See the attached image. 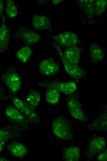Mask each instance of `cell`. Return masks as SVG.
Segmentation results:
<instances>
[{"instance_id": "obj_1", "label": "cell", "mask_w": 107, "mask_h": 161, "mask_svg": "<svg viewBox=\"0 0 107 161\" xmlns=\"http://www.w3.org/2000/svg\"><path fill=\"white\" fill-rule=\"evenodd\" d=\"M52 128L54 133L57 138L65 140H74L71 123L64 116H59L53 120Z\"/></svg>"}, {"instance_id": "obj_2", "label": "cell", "mask_w": 107, "mask_h": 161, "mask_svg": "<svg viewBox=\"0 0 107 161\" xmlns=\"http://www.w3.org/2000/svg\"><path fill=\"white\" fill-rule=\"evenodd\" d=\"M51 44L59 54L65 69L70 77L74 79L78 80L82 78L86 75L87 71L82 68L79 65L72 63L65 59L61 48L55 42L52 41Z\"/></svg>"}, {"instance_id": "obj_3", "label": "cell", "mask_w": 107, "mask_h": 161, "mask_svg": "<svg viewBox=\"0 0 107 161\" xmlns=\"http://www.w3.org/2000/svg\"><path fill=\"white\" fill-rule=\"evenodd\" d=\"M1 79L5 83L9 92L13 95L19 90L21 85V80L16 70L11 67L1 75Z\"/></svg>"}, {"instance_id": "obj_4", "label": "cell", "mask_w": 107, "mask_h": 161, "mask_svg": "<svg viewBox=\"0 0 107 161\" xmlns=\"http://www.w3.org/2000/svg\"><path fill=\"white\" fill-rule=\"evenodd\" d=\"M66 101L69 112L74 118L83 122L89 120V117L83 111L78 93H73L68 95Z\"/></svg>"}, {"instance_id": "obj_5", "label": "cell", "mask_w": 107, "mask_h": 161, "mask_svg": "<svg viewBox=\"0 0 107 161\" xmlns=\"http://www.w3.org/2000/svg\"><path fill=\"white\" fill-rule=\"evenodd\" d=\"M10 100L14 106L28 119L30 122L37 124L40 119L36 110L31 108L24 100L14 96H10Z\"/></svg>"}, {"instance_id": "obj_6", "label": "cell", "mask_w": 107, "mask_h": 161, "mask_svg": "<svg viewBox=\"0 0 107 161\" xmlns=\"http://www.w3.org/2000/svg\"><path fill=\"white\" fill-rule=\"evenodd\" d=\"M36 85L47 89L54 88L67 95L73 93L77 89V85L72 81L62 82L57 80L50 81L38 83Z\"/></svg>"}, {"instance_id": "obj_7", "label": "cell", "mask_w": 107, "mask_h": 161, "mask_svg": "<svg viewBox=\"0 0 107 161\" xmlns=\"http://www.w3.org/2000/svg\"><path fill=\"white\" fill-rule=\"evenodd\" d=\"M105 146V141L104 137L98 136L92 137L88 141L86 157L89 160L93 159Z\"/></svg>"}, {"instance_id": "obj_8", "label": "cell", "mask_w": 107, "mask_h": 161, "mask_svg": "<svg viewBox=\"0 0 107 161\" xmlns=\"http://www.w3.org/2000/svg\"><path fill=\"white\" fill-rule=\"evenodd\" d=\"M59 64L52 57L45 59L39 64L38 71L42 75L50 76L55 75L60 71Z\"/></svg>"}, {"instance_id": "obj_9", "label": "cell", "mask_w": 107, "mask_h": 161, "mask_svg": "<svg viewBox=\"0 0 107 161\" xmlns=\"http://www.w3.org/2000/svg\"><path fill=\"white\" fill-rule=\"evenodd\" d=\"M5 113L6 116L10 120L21 127L24 128H28L29 121L15 106H7Z\"/></svg>"}, {"instance_id": "obj_10", "label": "cell", "mask_w": 107, "mask_h": 161, "mask_svg": "<svg viewBox=\"0 0 107 161\" xmlns=\"http://www.w3.org/2000/svg\"><path fill=\"white\" fill-rule=\"evenodd\" d=\"M15 37L26 44L30 45L36 43L41 39L38 33L24 26H21L19 28Z\"/></svg>"}, {"instance_id": "obj_11", "label": "cell", "mask_w": 107, "mask_h": 161, "mask_svg": "<svg viewBox=\"0 0 107 161\" xmlns=\"http://www.w3.org/2000/svg\"><path fill=\"white\" fill-rule=\"evenodd\" d=\"M54 39L55 42L61 48L75 46L78 42L77 36L70 32L59 34L54 36Z\"/></svg>"}, {"instance_id": "obj_12", "label": "cell", "mask_w": 107, "mask_h": 161, "mask_svg": "<svg viewBox=\"0 0 107 161\" xmlns=\"http://www.w3.org/2000/svg\"><path fill=\"white\" fill-rule=\"evenodd\" d=\"M10 37L9 28L5 22V18H2V24L0 28V54L6 51L8 47Z\"/></svg>"}, {"instance_id": "obj_13", "label": "cell", "mask_w": 107, "mask_h": 161, "mask_svg": "<svg viewBox=\"0 0 107 161\" xmlns=\"http://www.w3.org/2000/svg\"><path fill=\"white\" fill-rule=\"evenodd\" d=\"M7 150L13 156L18 159L24 158L28 153L27 147L22 144L13 141L7 145Z\"/></svg>"}, {"instance_id": "obj_14", "label": "cell", "mask_w": 107, "mask_h": 161, "mask_svg": "<svg viewBox=\"0 0 107 161\" xmlns=\"http://www.w3.org/2000/svg\"><path fill=\"white\" fill-rule=\"evenodd\" d=\"M107 106L105 105L101 115L88 125L89 130H107Z\"/></svg>"}, {"instance_id": "obj_15", "label": "cell", "mask_w": 107, "mask_h": 161, "mask_svg": "<svg viewBox=\"0 0 107 161\" xmlns=\"http://www.w3.org/2000/svg\"><path fill=\"white\" fill-rule=\"evenodd\" d=\"M21 128L19 127L9 126L0 129V142H7L13 138L21 135Z\"/></svg>"}, {"instance_id": "obj_16", "label": "cell", "mask_w": 107, "mask_h": 161, "mask_svg": "<svg viewBox=\"0 0 107 161\" xmlns=\"http://www.w3.org/2000/svg\"><path fill=\"white\" fill-rule=\"evenodd\" d=\"M82 49L75 46L67 48L63 52L64 57L69 62L78 65Z\"/></svg>"}, {"instance_id": "obj_17", "label": "cell", "mask_w": 107, "mask_h": 161, "mask_svg": "<svg viewBox=\"0 0 107 161\" xmlns=\"http://www.w3.org/2000/svg\"><path fill=\"white\" fill-rule=\"evenodd\" d=\"M34 28L38 30L49 29L51 30V23L47 17L37 15H34L32 19Z\"/></svg>"}, {"instance_id": "obj_18", "label": "cell", "mask_w": 107, "mask_h": 161, "mask_svg": "<svg viewBox=\"0 0 107 161\" xmlns=\"http://www.w3.org/2000/svg\"><path fill=\"white\" fill-rule=\"evenodd\" d=\"M81 154L79 147L73 146L63 149L62 158L66 161H77Z\"/></svg>"}, {"instance_id": "obj_19", "label": "cell", "mask_w": 107, "mask_h": 161, "mask_svg": "<svg viewBox=\"0 0 107 161\" xmlns=\"http://www.w3.org/2000/svg\"><path fill=\"white\" fill-rule=\"evenodd\" d=\"M89 50L91 60L93 63L97 64L104 58V50L97 43H92L90 47Z\"/></svg>"}, {"instance_id": "obj_20", "label": "cell", "mask_w": 107, "mask_h": 161, "mask_svg": "<svg viewBox=\"0 0 107 161\" xmlns=\"http://www.w3.org/2000/svg\"><path fill=\"white\" fill-rule=\"evenodd\" d=\"M41 100L40 93L38 90L31 89L28 92L24 101L32 109L36 110Z\"/></svg>"}, {"instance_id": "obj_21", "label": "cell", "mask_w": 107, "mask_h": 161, "mask_svg": "<svg viewBox=\"0 0 107 161\" xmlns=\"http://www.w3.org/2000/svg\"><path fill=\"white\" fill-rule=\"evenodd\" d=\"M45 98L49 104H57L59 101L60 92L54 88H48L46 92Z\"/></svg>"}, {"instance_id": "obj_22", "label": "cell", "mask_w": 107, "mask_h": 161, "mask_svg": "<svg viewBox=\"0 0 107 161\" xmlns=\"http://www.w3.org/2000/svg\"><path fill=\"white\" fill-rule=\"evenodd\" d=\"M32 51L29 46H25L21 48L17 52L16 57L18 59L23 63L27 62L31 56Z\"/></svg>"}, {"instance_id": "obj_23", "label": "cell", "mask_w": 107, "mask_h": 161, "mask_svg": "<svg viewBox=\"0 0 107 161\" xmlns=\"http://www.w3.org/2000/svg\"><path fill=\"white\" fill-rule=\"evenodd\" d=\"M6 13L10 19L15 18L17 15L18 11L17 7L14 1L12 0L6 1Z\"/></svg>"}, {"instance_id": "obj_24", "label": "cell", "mask_w": 107, "mask_h": 161, "mask_svg": "<svg viewBox=\"0 0 107 161\" xmlns=\"http://www.w3.org/2000/svg\"><path fill=\"white\" fill-rule=\"evenodd\" d=\"M106 6V0H93V14L100 15L105 10Z\"/></svg>"}, {"instance_id": "obj_25", "label": "cell", "mask_w": 107, "mask_h": 161, "mask_svg": "<svg viewBox=\"0 0 107 161\" xmlns=\"http://www.w3.org/2000/svg\"><path fill=\"white\" fill-rule=\"evenodd\" d=\"M107 148H105L97 155V159L98 161H107Z\"/></svg>"}, {"instance_id": "obj_26", "label": "cell", "mask_w": 107, "mask_h": 161, "mask_svg": "<svg viewBox=\"0 0 107 161\" xmlns=\"http://www.w3.org/2000/svg\"><path fill=\"white\" fill-rule=\"evenodd\" d=\"M6 142H7L6 141L0 142V154ZM0 161H9V160L6 158L0 157Z\"/></svg>"}, {"instance_id": "obj_27", "label": "cell", "mask_w": 107, "mask_h": 161, "mask_svg": "<svg viewBox=\"0 0 107 161\" xmlns=\"http://www.w3.org/2000/svg\"><path fill=\"white\" fill-rule=\"evenodd\" d=\"M7 98L4 94V89L3 87L0 85V100L6 99Z\"/></svg>"}, {"instance_id": "obj_28", "label": "cell", "mask_w": 107, "mask_h": 161, "mask_svg": "<svg viewBox=\"0 0 107 161\" xmlns=\"http://www.w3.org/2000/svg\"><path fill=\"white\" fill-rule=\"evenodd\" d=\"M4 8V2L3 0H0V18L3 12Z\"/></svg>"}, {"instance_id": "obj_29", "label": "cell", "mask_w": 107, "mask_h": 161, "mask_svg": "<svg viewBox=\"0 0 107 161\" xmlns=\"http://www.w3.org/2000/svg\"><path fill=\"white\" fill-rule=\"evenodd\" d=\"M64 0H53L52 2L53 4L55 5H56L58 4H60L63 2Z\"/></svg>"}]
</instances>
